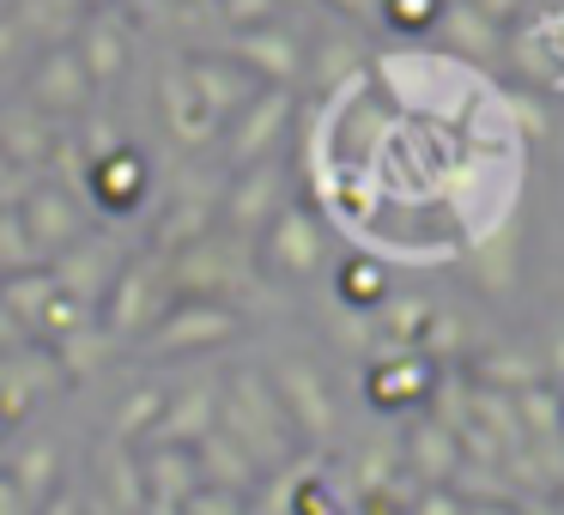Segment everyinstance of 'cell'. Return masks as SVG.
Here are the masks:
<instances>
[{
  "label": "cell",
  "instance_id": "cell-33",
  "mask_svg": "<svg viewBox=\"0 0 564 515\" xmlns=\"http://www.w3.org/2000/svg\"><path fill=\"white\" fill-rule=\"evenodd\" d=\"M86 321H98V316H91L86 304H74V297L55 292V297H50V309H43V321H37V340H43V346H62L67 333H79Z\"/></svg>",
  "mask_w": 564,
  "mask_h": 515
},
{
  "label": "cell",
  "instance_id": "cell-31",
  "mask_svg": "<svg viewBox=\"0 0 564 515\" xmlns=\"http://www.w3.org/2000/svg\"><path fill=\"white\" fill-rule=\"evenodd\" d=\"M43 255L31 249L25 237V219H19V207L0 212V280H13V273H37Z\"/></svg>",
  "mask_w": 564,
  "mask_h": 515
},
{
  "label": "cell",
  "instance_id": "cell-4",
  "mask_svg": "<svg viewBox=\"0 0 564 515\" xmlns=\"http://www.w3.org/2000/svg\"><path fill=\"white\" fill-rule=\"evenodd\" d=\"M268 382H273V394H280L292 430L316 454H328L334 449V425H340V406H334V394H328V376H322L310 358L285 352V358H273V364H268Z\"/></svg>",
  "mask_w": 564,
  "mask_h": 515
},
{
  "label": "cell",
  "instance_id": "cell-41",
  "mask_svg": "<svg viewBox=\"0 0 564 515\" xmlns=\"http://www.w3.org/2000/svg\"><path fill=\"white\" fill-rule=\"evenodd\" d=\"M25 176H19L13 171V164H7V158H0V212H7V207H19V200H25Z\"/></svg>",
  "mask_w": 564,
  "mask_h": 515
},
{
  "label": "cell",
  "instance_id": "cell-37",
  "mask_svg": "<svg viewBox=\"0 0 564 515\" xmlns=\"http://www.w3.org/2000/svg\"><path fill=\"white\" fill-rule=\"evenodd\" d=\"M406 515H462V497H455V485H419Z\"/></svg>",
  "mask_w": 564,
  "mask_h": 515
},
{
  "label": "cell",
  "instance_id": "cell-29",
  "mask_svg": "<svg viewBox=\"0 0 564 515\" xmlns=\"http://www.w3.org/2000/svg\"><path fill=\"white\" fill-rule=\"evenodd\" d=\"M50 297H55V280H50V267H37V273H13V280H0V309L25 328V340H37V321H43V309H50Z\"/></svg>",
  "mask_w": 564,
  "mask_h": 515
},
{
  "label": "cell",
  "instance_id": "cell-30",
  "mask_svg": "<svg viewBox=\"0 0 564 515\" xmlns=\"http://www.w3.org/2000/svg\"><path fill=\"white\" fill-rule=\"evenodd\" d=\"M159 413H164V388L134 382V388L122 394V406H116V418H110V437L134 449V442H147V430L159 425Z\"/></svg>",
  "mask_w": 564,
  "mask_h": 515
},
{
  "label": "cell",
  "instance_id": "cell-25",
  "mask_svg": "<svg viewBox=\"0 0 564 515\" xmlns=\"http://www.w3.org/2000/svg\"><path fill=\"white\" fill-rule=\"evenodd\" d=\"M91 461H98V485H104V497H110V509H116V515H140V509H147V479H140V454L128 449V442L104 437Z\"/></svg>",
  "mask_w": 564,
  "mask_h": 515
},
{
  "label": "cell",
  "instance_id": "cell-14",
  "mask_svg": "<svg viewBox=\"0 0 564 515\" xmlns=\"http://www.w3.org/2000/svg\"><path fill=\"white\" fill-rule=\"evenodd\" d=\"M25 103L43 110L50 122L55 116H86L91 110V79H86V67H79L74 43H67V50H43V62L31 67V79H25Z\"/></svg>",
  "mask_w": 564,
  "mask_h": 515
},
{
  "label": "cell",
  "instance_id": "cell-16",
  "mask_svg": "<svg viewBox=\"0 0 564 515\" xmlns=\"http://www.w3.org/2000/svg\"><path fill=\"white\" fill-rule=\"evenodd\" d=\"M183 79H188V91H195V103L219 128L231 122L249 98H256V79H249L231 55H183Z\"/></svg>",
  "mask_w": 564,
  "mask_h": 515
},
{
  "label": "cell",
  "instance_id": "cell-9",
  "mask_svg": "<svg viewBox=\"0 0 564 515\" xmlns=\"http://www.w3.org/2000/svg\"><path fill=\"white\" fill-rule=\"evenodd\" d=\"M116 273H122V255H116V243H110V237H91V231L79 237L74 249H62V255L50 261L55 292L74 297V304H86L91 316H98V304L110 297Z\"/></svg>",
  "mask_w": 564,
  "mask_h": 515
},
{
  "label": "cell",
  "instance_id": "cell-35",
  "mask_svg": "<svg viewBox=\"0 0 564 515\" xmlns=\"http://www.w3.org/2000/svg\"><path fill=\"white\" fill-rule=\"evenodd\" d=\"M503 110H510L516 116V128H522V140H540V134H546V122H552V116H546V103H540V91H510V98H503Z\"/></svg>",
  "mask_w": 564,
  "mask_h": 515
},
{
  "label": "cell",
  "instance_id": "cell-26",
  "mask_svg": "<svg viewBox=\"0 0 564 515\" xmlns=\"http://www.w3.org/2000/svg\"><path fill=\"white\" fill-rule=\"evenodd\" d=\"M431 31H437L443 50L462 55V62H491V55H498V37H503V31H491L486 19H479L474 7H467V0H449Z\"/></svg>",
  "mask_w": 564,
  "mask_h": 515
},
{
  "label": "cell",
  "instance_id": "cell-38",
  "mask_svg": "<svg viewBox=\"0 0 564 515\" xmlns=\"http://www.w3.org/2000/svg\"><path fill=\"white\" fill-rule=\"evenodd\" d=\"M467 7H474V13L486 19L491 31H503V25H516V19H522L528 0H467Z\"/></svg>",
  "mask_w": 564,
  "mask_h": 515
},
{
  "label": "cell",
  "instance_id": "cell-13",
  "mask_svg": "<svg viewBox=\"0 0 564 515\" xmlns=\"http://www.w3.org/2000/svg\"><path fill=\"white\" fill-rule=\"evenodd\" d=\"M231 62L243 67L249 79H268V91H292L297 79H304V43L280 25L231 31Z\"/></svg>",
  "mask_w": 564,
  "mask_h": 515
},
{
  "label": "cell",
  "instance_id": "cell-6",
  "mask_svg": "<svg viewBox=\"0 0 564 515\" xmlns=\"http://www.w3.org/2000/svg\"><path fill=\"white\" fill-rule=\"evenodd\" d=\"M280 207H285V171H280L273 158H268V164H249V171H237L231 183H225V195H219L225 237L249 243L256 231H268Z\"/></svg>",
  "mask_w": 564,
  "mask_h": 515
},
{
  "label": "cell",
  "instance_id": "cell-28",
  "mask_svg": "<svg viewBox=\"0 0 564 515\" xmlns=\"http://www.w3.org/2000/svg\"><path fill=\"white\" fill-rule=\"evenodd\" d=\"M50 352H55V370H62V382H91V376H98V370L116 358V340L98 328V321H86V328L67 333L62 346H50Z\"/></svg>",
  "mask_w": 564,
  "mask_h": 515
},
{
  "label": "cell",
  "instance_id": "cell-21",
  "mask_svg": "<svg viewBox=\"0 0 564 515\" xmlns=\"http://www.w3.org/2000/svg\"><path fill=\"white\" fill-rule=\"evenodd\" d=\"M365 50H370V43L358 37L352 25H334L316 50H304V79L334 98V91H346L352 79H365Z\"/></svg>",
  "mask_w": 564,
  "mask_h": 515
},
{
  "label": "cell",
  "instance_id": "cell-18",
  "mask_svg": "<svg viewBox=\"0 0 564 515\" xmlns=\"http://www.w3.org/2000/svg\"><path fill=\"white\" fill-rule=\"evenodd\" d=\"M159 116H164V134H171L183 152H200L207 140H219V122L200 110L195 91H188V79H183V55H171L164 74H159Z\"/></svg>",
  "mask_w": 564,
  "mask_h": 515
},
{
  "label": "cell",
  "instance_id": "cell-32",
  "mask_svg": "<svg viewBox=\"0 0 564 515\" xmlns=\"http://www.w3.org/2000/svg\"><path fill=\"white\" fill-rule=\"evenodd\" d=\"M510 55H516V67H522L534 86H564V67L552 62V50L540 43V31H522V37L510 43Z\"/></svg>",
  "mask_w": 564,
  "mask_h": 515
},
{
  "label": "cell",
  "instance_id": "cell-50",
  "mask_svg": "<svg viewBox=\"0 0 564 515\" xmlns=\"http://www.w3.org/2000/svg\"><path fill=\"white\" fill-rule=\"evenodd\" d=\"M0 454H7V442H0Z\"/></svg>",
  "mask_w": 564,
  "mask_h": 515
},
{
  "label": "cell",
  "instance_id": "cell-34",
  "mask_svg": "<svg viewBox=\"0 0 564 515\" xmlns=\"http://www.w3.org/2000/svg\"><path fill=\"white\" fill-rule=\"evenodd\" d=\"M437 13H443V0H382L377 19H389V25L406 31V37H425V31L437 25Z\"/></svg>",
  "mask_w": 564,
  "mask_h": 515
},
{
  "label": "cell",
  "instance_id": "cell-22",
  "mask_svg": "<svg viewBox=\"0 0 564 515\" xmlns=\"http://www.w3.org/2000/svg\"><path fill=\"white\" fill-rule=\"evenodd\" d=\"M195 473H200V491H225V497H243L249 485H261V473H256V461H249L243 449H237L231 437H225L219 425L207 430V437L195 442Z\"/></svg>",
  "mask_w": 564,
  "mask_h": 515
},
{
  "label": "cell",
  "instance_id": "cell-49",
  "mask_svg": "<svg viewBox=\"0 0 564 515\" xmlns=\"http://www.w3.org/2000/svg\"><path fill=\"white\" fill-rule=\"evenodd\" d=\"M79 7H91V13H98V7H104V0H79Z\"/></svg>",
  "mask_w": 564,
  "mask_h": 515
},
{
  "label": "cell",
  "instance_id": "cell-46",
  "mask_svg": "<svg viewBox=\"0 0 564 515\" xmlns=\"http://www.w3.org/2000/svg\"><path fill=\"white\" fill-rule=\"evenodd\" d=\"M462 515H510V509H498V503H479V509H462Z\"/></svg>",
  "mask_w": 564,
  "mask_h": 515
},
{
  "label": "cell",
  "instance_id": "cell-39",
  "mask_svg": "<svg viewBox=\"0 0 564 515\" xmlns=\"http://www.w3.org/2000/svg\"><path fill=\"white\" fill-rule=\"evenodd\" d=\"M540 382H546V388L564 401V328H552V340H546V364H540Z\"/></svg>",
  "mask_w": 564,
  "mask_h": 515
},
{
  "label": "cell",
  "instance_id": "cell-5",
  "mask_svg": "<svg viewBox=\"0 0 564 515\" xmlns=\"http://www.w3.org/2000/svg\"><path fill=\"white\" fill-rule=\"evenodd\" d=\"M171 285H164V261L152 255H134V261H122V273H116V285H110V297L98 304V328L110 333V340H140V333L152 328V321L164 316V304H171Z\"/></svg>",
  "mask_w": 564,
  "mask_h": 515
},
{
  "label": "cell",
  "instance_id": "cell-40",
  "mask_svg": "<svg viewBox=\"0 0 564 515\" xmlns=\"http://www.w3.org/2000/svg\"><path fill=\"white\" fill-rule=\"evenodd\" d=\"M183 515H243V503L225 497V491H195V497L183 503Z\"/></svg>",
  "mask_w": 564,
  "mask_h": 515
},
{
  "label": "cell",
  "instance_id": "cell-45",
  "mask_svg": "<svg viewBox=\"0 0 564 515\" xmlns=\"http://www.w3.org/2000/svg\"><path fill=\"white\" fill-rule=\"evenodd\" d=\"M0 515H25V503H19V491L7 485V473H0Z\"/></svg>",
  "mask_w": 564,
  "mask_h": 515
},
{
  "label": "cell",
  "instance_id": "cell-12",
  "mask_svg": "<svg viewBox=\"0 0 564 515\" xmlns=\"http://www.w3.org/2000/svg\"><path fill=\"white\" fill-rule=\"evenodd\" d=\"M74 55H79V67H86L91 91L116 86V79L128 74V55H134V25H128L122 7L86 13V25H79V37H74Z\"/></svg>",
  "mask_w": 564,
  "mask_h": 515
},
{
  "label": "cell",
  "instance_id": "cell-10",
  "mask_svg": "<svg viewBox=\"0 0 564 515\" xmlns=\"http://www.w3.org/2000/svg\"><path fill=\"white\" fill-rule=\"evenodd\" d=\"M322 255H328V237H322L316 212H304V207L285 200V207L273 212V224H268V243H261L268 273H280V280H310V273L322 267Z\"/></svg>",
  "mask_w": 564,
  "mask_h": 515
},
{
  "label": "cell",
  "instance_id": "cell-19",
  "mask_svg": "<svg viewBox=\"0 0 564 515\" xmlns=\"http://www.w3.org/2000/svg\"><path fill=\"white\" fill-rule=\"evenodd\" d=\"M437 382V370L425 364L419 352H394V358H377L365 370V388H370V406L377 413H401V406H419Z\"/></svg>",
  "mask_w": 564,
  "mask_h": 515
},
{
  "label": "cell",
  "instance_id": "cell-11",
  "mask_svg": "<svg viewBox=\"0 0 564 515\" xmlns=\"http://www.w3.org/2000/svg\"><path fill=\"white\" fill-rule=\"evenodd\" d=\"M19 219H25V237H31V249L43 255V267H50L62 249H74L79 237H86V212L62 195V183H31L25 200H19Z\"/></svg>",
  "mask_w": 564,
  "mask_h": 515
},
{
  "label": "cell",
  "instance_id": "cell-2",
  "mask_svg": "<svg viewBox=\"0 0 564 515\" xmlns=\"http://www.w3.org/2000/svg\"><path fill=\"white\" fill-rule=\"evenodd\" d=\"M159 261H164V285L176 297H207V304L237 309V297L256 292V255H249V243H237L225 231H207L200 243L159 255Z\"/></svg>",
  "mask_w": 564,
  "mask_h": 515
},
{
  "label": "cell",
  "instance_id": "cell-8",
  "mask_svg": "<svg viewBox=\"0 0 564 515\" xmlns=\"http://www.w3.org/2000/svg\"><path fill=\"white\" fill-rule=\"evenodd\" d=\"M79 188L91 195L98 212H110V219H134V212L152 200V164H147V152L122 146V152H110V158L86 164V171H79Z\"/></svg>",
  "mask_w": 564,
  "mask_h": 515
},
{
  "label": "cell",
  "instance_id": "cell-20",
  "mask_svg": "<svg viewBox=\"0 0 564 515\" xmlns=\"http://www.w3.org/2000/svg\"><path fill=\"white\" fill-rule=\"evenodd\" d=\"M0 473H7V485L19 491L25 509H37V503H50L55 491H62V454H55L43 437H25V442H13V449L0 454Z\"/></svg>",
  "mask_w": 564,
  "mask_h": 515
},
{
  "label": "cell",
  "instance_id": "cell-42",
  "mask_svg": "<svg viewBox=\"0 0 564 515\" xmlns=\"http://www.w3.org/2000/svg\"><path fill=\"white\" fill-rule=\"evenodd\" d=\"M25 50V37H19V25L13 19H0V74H7V67H13V55Z\"/></svg>",
  "mask_w": 564,
  "mask_h": 515
},
{
  "label": "cell",
  "instance_id": "cell-36",
  "mask_svg": "<svg viewBox=\"0 0 564 515\" xmlns=\"http://www.w3.org/2000/svg\"><path fill=\"white\" fill-rule=\"evenodd\" d=\"M273 7L280 0H219V19L231 31H261V25H273Z\"/></svg>",
  "mask_w": 564,
  "mask_h": 515
},
{
  "label": "cell",
  "instance_id": "cell-43",
  "mask_svg": "<svg viewBox=\"0 0 564 515\" xmlns=\"http://www.w3.org/2000/svg\"><path fill=\"white\" fill-rule=\"evenodd\" d=\"M328 7H340V13H352V19H377L382 13V0H328Z\"/></svg>",
  "mask_w": 564,
  "mask_h": 515
},
{
  "label": "cell",
  "instance_id": "cell-17",
  "mask_svg": "<svg viewBox=\"0 0 564 515\" xmlns=\"http://www.w3.org/2000/svg\"><path fill=\"white\" fill-rule=\"evenodd\" d=\"M55 146H62V128L43 110H31V103H7L0 110V158L13 164L25 183H37V171L55 158Z\"/></svg>",
  "mask_w": 564,
  "mask_h": 515
},
{
  "label": "cell",
  "instance_id": "cell-27",
  "mask_svg": "<svg viewBox=\"0 0 564 515\" xmlns=\"http://www.w3.org/2000/svg\"><path fill=\"white\" fill-rule=\"evenodd\" d=\"M334 304L340 309H382L389 304V267H382L377 255H346L340 267H334Z\"/></svg>",
  "mask_w": 564,
  "mask_h": 515
},
{
  "label": "cell",
  "instance_id": "cell-1",
  "mask_svg": "<svg viewBox=\"0 0 564 515\" xmlns=\"http://www.w3.org/2000/svg\"><path fill=\"white\" fill-rule=\"evenodd\" d=\"M219 430L256 461V473H280L297 461V430L285 418L280 394H273L268 370L243 364L219 382Z\"/></svg>",
  "mask_w": 564,
  "mask_h": 515
},
{
  "label": "cell",
  "instance_id": "cell-23",
  "mask_svg": "<svg viewBox=\"0 0 564 515\" xmlns=\"http://www.w3.org/2000/svg\"><path fill=\"white\" fill-rule=\"evenodd\" d=\"M91 7H79V0H13V25L25 43H37V50H67V43L79 37V25H86Z\"/></svg>",
  "mask_w": 564,
  "mask_h": 515
},
{
  "label": "cell",
  "instance_id": "cell-24",
  "mask_svg": "<svg viewBox=\"0 0 564 515\" xmlns=\"http://www.w3.org/2000/svg\"><path fill=\"white\" fill-rule=\"evenodd\" d=\"M455 467H462V449H455V430H443L437 418L413 425V437L401 442V473L419 479V485H449Z\"/></svg>",
  "mask_w": 564,
  "mask_h": 515
},
{
  "label": "cell",
  "instance_id": "cell-47",
  "mask_svg": "<svg viewBox=\"0 0 564 515\" xmlns=\"http://www.w3.org/2000/svg\"><path fill=\"white\" fill-rule=\"evenodd\" d=\"M522 515H552V509H546V503H528V509H522Z\"/></svg>",
  "mask_w": 564,
  "mask_h": 515
},
{
  "label": "cell",
  "instance_id": "cell-44",
  "mask_svg": "<svg viewBox=\"0 0 564 515\" xmlns=\"http://www.w3.org/2000/svg\"><path fill=\"white\" fill-rule=\"evenodd\" d=\"M43 515H79V497L74 491H55V497L43 503Z\"/></svg>",
  "mask_w": 564,
  "mask_h": 515
},
{
  "label": "cell",
  "instance_id": "cell-7",
  "mask_svg": "<svg viewBox=\"0 0 564 515\" xmlns=\"http://www.w3.org/2000/svg\"><path fill=\"white\" fill-rule=\"evenodd\" d=\"M292 128V91H256L243 110L225 122V158L231 171H249V164H268L273 146Z\"/></svg>",
  "mask_w": 564,
  "mask_h": 515
},
{
  "label": "cell",
  "instance_id": "cell-3",
  "mask_svg": "<svg viewBox=\"0 0 564 515\" xmlns=\"http://www.w3.org/2000/svg\"><path fill=\"white\" fill-rule=\"evenodd\" d=\"M243 309L231 304H207V297H171L164 316L140 333V358L147 364H171V358L188 352H213V346H231L243 333Z\"/></svg>",
  "mask_w": 564,
  "mask_h": 515
},
{
  "label": "cell",
  "instance_id": "cell-48",
  "mask_svg": "<svg viewBox=\"0 0 564 515\" xmlns=\"http://www.w3.org/2000/svg\"><path fill=\"white\" fill-rule=\"evenodd\" d=\"M91 515H116V509H110V503H98V509H91Z\"/></svg>",
  "mask_w": 564,
  "mask_h": 515
},
{
  "label": "cell",
  "instance_id": "cell-15",
  "mask_svg": "<svg viewBox=\"0 0 564 515\" xmlns=\"http://www.w3.org/2000/svg\"><path fill=\"white\" fill-rule=\"evenodd\" d=\"M213 425H219V376L188 382L183 394H164V413L147 430V449H195Z\"/></svg>",
  "mask_w": 564,
  "mask_h": 515
}]
</instances>
